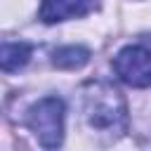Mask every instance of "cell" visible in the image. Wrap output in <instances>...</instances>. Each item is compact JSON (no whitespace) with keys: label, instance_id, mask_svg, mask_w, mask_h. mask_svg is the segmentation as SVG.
<instances>
[{"label":"cell","instance_id":"6da1fadb","mask_svg":"<svg viewBox=\"0 0 151 151\" xmlns=\"http://www.w3.org/2000/svg\"><path fill=\"white\" fill-rule=\"evenodd\" d=\"M80 118L85 130L104 144L127 132V104L120 90L106 80H90L80 90Z\"/></svg>","mask_w":151,"mask_h":151},{"label":"cell","instance_id":"7a4b0ae2","mask_svg":"<svg viewBox=\"0 0 151 151\" xmlns=\"http://www.w3.org/2000/svg\"><path fill=\"white\" fill-rule=\"evenodd\" d=\"M64 101L59 97H42L26 113V125L45 149L61 146L64 139Z\"/></svg>","mask_w":151,"mask_h":151},{"label":"cell","instance_id":"3957f363","mask_svg":"<svg viewBox=\"0 0 151 151\" xmlns=\"http://www.w3.org/2000/svg\"><path fill=\"white\" fill-rule=\"evenodd\" d=\"M116 76L130 87H151V50L144 45H127L113 57Z\"/></svg>","mask_w":151,"mask_h":151},{"label":"cell","instance_id":"277c9868","mask_svg":"<svg viewBox=\"0 0 151 151\" xmlns=\"http://www.w3.org/2000/svg\"><path fill=\"white\" fill-rule=\"evenodd\" d=\"M90 12V0H42L40 2V19L45 24H59L66 19H76Z\"/></svg>","mask_w":151,"mask_h":151},{"label":"cell","instance_id":"5b68a950","mask_svg":"<svg viewBox=\"0 0 151 151\" xmlns=\"http://www.w3.org/2000/svg\"><path fill=\"white\" fill-rule=\"evenodd\" d=\"M87 61H90V50L83 45H64V47L52 52V64L57 68H64V71L83 68Z\"/></svg>","mask_w":151,"mask_h":151},{"label":"cell","instance_id":"8992f818","mask_svg":"<svg viewBox=\"0 0 151 151\" xmlns=\"http://www.w3.org/2000/svg\"><path fill=\"white\" fill-rule=\"evenodd\" d=\"M31 45L28 42H2V50H0V64H2V71H17L21 66L28 64L31 59Z\"/></svg>","mask_w":151,"mask_h":151}]
</instances>
